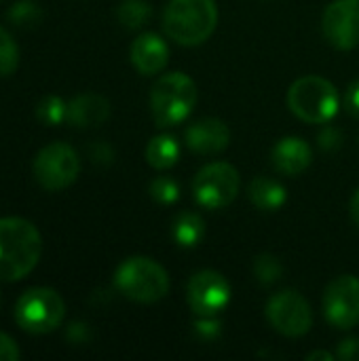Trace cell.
Returning a JSON list of instances; mask_svg holds the SVG:
<instances>
[{
	"label": "cell",
	"mask_w": 359,
	"mask_h": 361,
	"mask_svg": "<svg viewBox=\"0 0 359 361\" xmlns=\"http://www.w3.org/2000/svg\"><path fill=\"white\" fill-rule=\"evenodd\" d=\"M108 116H110V104L99 93H80L68 102L66 121L72 127H78V129L99 127L102 123L108 121Z\"/></svg>",
	"instance_id": "2e32d148"
},
{
	"label": "cell",
	"mask_w": 359,
	"mask_h": 361,
	"mask_svg": "<svg viewBox=\"0 0 359 361\" xmlns=\"http://www.w3.org/2000/svg\"><path fill=\"white\" fill-rule=\"evenodd\" d=\"M248 197L252 201V205L260 212H277L286 205L288 201V192L286 188L271 178H256L250 184Z\"/></svg>",
	"instance_id": "e0dca14e"
},
{
	"label": "cell",
	"mask_w": 359,
	"mask_h": 361,
	"mask_svg": "<svg viewBox=\"0 0 359 361\" xmlns=\"http://www.w3.org/2000/svg\"><path fill=\"white\" fill-rule=\"evenodd\" d=\"M150 15H152V8L146 0H123L116 8L118 21L129 30L142 27L150 19Z\"/></svg>",
	"instance_id": "ffe728a7"
},
{
	"label": "cell",
	"mask_w": 359,
	"mask_h": 361,
	"mask_svg": "<svg viewBox=\"0 0 359 361\" xmlns=\"http://www.w3.org/2000/svg\"><path fill=\"white\" fill-rule=\"evenodd\" d=\"M150 197L161 205H171L180 199V186L167 176H159L150 182Z\"/></svg>",
	"instance_id": "d4e9b609"
},
{
	"label": "cell",
	"mask_w": 359,
	"mask_h": 361,
	"mask_svg": "<svg viewBox=\"0 0 359 361\" xmlns=\"http://www.w3.org/2000/svg\"><path fill=\"white\" fill-rule=\"evenodd\" d=\"M322 30L326 40L341 51L359 47V2L334 0L322 17Z\"/></svg>",
	"instance_id": "7c38bea8"
},
{
	"label": "cell",
	"mask_w": 359,
	"mask_h": 361,
	"mask_svg": "<svg viewBox=\"0 0 359 361\" xmlns=\"http://www.w3.org/2000/svg\"><path fill=\"white\" fill-rule=\"evenodd\" d=\"M66 305L51 288H30L15 305V322L28 334H49L63 322Z\"/></svg>",
	"instance_id": "8992f818"
},
{
	"label": "cell",
	"mask_w": 359,
	"mask_h": 361,
	"mask_svg": "<svg viewBox=\"0 0 359 361\" xmlns=\"http://www.w3.org/2000/svg\"><path fill=\"white\" fill-rule=\"evenodd\" d=\"M324 315L330 326L339 330H351L359 324V279L353 275H341L332 279L324 292Z\"/></svg>",
	"instance_id": "30bf717a"
},
{
	"label": "cell",
	"mask_w": 359,
	"mask_h": 361,
	"mask_svg": "<svg viewBox=\"0 0 359 361\" xmlns=\"http://www.w3.org/2000/svg\"><path fill=\"white\" fill-rule=\"evenodd\" d=\"M239 171L229 163H209L193 180V195L205 209L229 207L239 192Z\"/></svg>",
	"instance_id": "ba28073f"
},
{
	"label": "cell",
	"mask_w": 359,
	"mask_h": 361,
	"mask_svg": "<svg viewBox=\"0 0 359 361\" xmlns=\"http://www.w3.org/2000/svg\"><path fill=\"white\" fill-rule=\"evenodd\" d=\"M216 23V0H169L163 11L165 34L182 47L205 42L214 34Z\"/></svg>",
	"instance_id": "7a4b0ae2"
},
{
	"label": "cell",
	"mask_w": 359,
	"mask_h": 361,
	"mask_svg": "<svg viewBox=\"0 0 359 361\" xmlns=\"http://www.w3.org/2000/svg\"><path fill=\"white\" fill-rule=\"evenodd\" d=\"M17 66H19L17 42L13 40V36L4 27H0V78L15 74Z\"/></svg>",
	"instance_id": "7402d4cb"
},
{
	"label": "cell",
	"mask_w": 359,
	"mask_h": 361,
	"mask_svg": "<svg viewBox=\"0 0 359 361\" xmlns=\"http://www.w3.org/2000/svg\"><path fill=\"white\" fill-rule=\"evenodd\" d=\"M114 288L133 302L152 305L167 296L169 277L159 262L146 256H133L116 269Z\"/></svg>",
	"instance_id": "277c9868"
},
{
	"label": "cell",
	"mask_w": 359,
	"mask_h": 361,
	"mask_svg": "<svg viewBox=\"0 0 359 361\" xmlns=\"http://www.w3.org/2000/svg\"><path fill=\"white\" fill-rule=\"evenodd\" d=\"M358 2H359V0H358Z\"/></svg>",
	"instance_id": "d6a6232c"
},
{
	"label": "cell",
	"mask_w": 359,
	"mask_h": 361,
	"mask_svg": "<svg viewBox=\"0 0 359 361\" xmlns=\"http://www.w3.org/2000/svg\"><path fill=\"white\" fill-rule=\"evenodd\" d=\"M66 114H68V104L57 95H47L36 106V118L49 127H55L61 121H66Z\"/></svg>",
	"instance_id": "44dd1931"
},
{
	"label": "cell",
	"mask_w": 359,
	"mask_h": 361,
	"mask_svg": "<svg viewBox=\"0 0 359 361\" xmlns=\"http://www.w3.org/2000/svg\"><path fill=\"white\" fill-rule=\"evenodd\" d=\"M307 360H309V361H315V360L334 361V360H336V357H334V355H330V353H326V351H315V353L307 355Z\"/></svg>",
	"instance_id": "1f68e13d"
},
{
	"label": "cell",
	"mask_w": 359,
	"mask_h": 361,
	"mask_svg": "<svg viewBox=\"0 0 359 361\" xmlns=\"http://www.w3.org/2000/svg\"><path fill=\"white\" fill-rule=\"evenodd\" d=\"M6 17H8L15 25H19V27H28V25L32 27V25H36V23L40 21L42 11H40V6H38L36 2H32V0H19V2H15V4L8 8Z\"/></svg>",
	"instance_id": "603a6c76"
},
{
	"label": "cell",
	"mask_w": 359,
	"mask_h": 361,
	"mask_svg": "<svg viewBox=\"0 0 359 361\" xmlns=\"http://www.w3.org/2000/svg\"><path fill=\"white\" fill-rule=\"evenodd\" d=\"M184 140H186V146L195 154L209 157V154H218L226 150L231 142V131L226 123L220 118H201L186 129Z\"/></svg>",
	"instance_id": "4fadbf2b"
},
{
	"label": "cell",
	"mask_w": 359,
	"mask_h": 361,
	"mask_svg": "<svg viewBox=\"0 0 359 361\" xmlns=\"http://www.w3.org/2000/svg\"><path fill=\"white\" fill-rule=\"evenodd\" d=\"M311 159H313L311 146L296 135L279 140L271 152L273 167L284 176H300L311 165Z\"/></svg>",
	"instance_id": "9a60e30c"
},
{
	"label": "cell",
	"mask_w": 359,
	"mask_h": 361,
	"mask_svg": "<svg viewBox=\"0 0 359 361\" xmlns=\"http://www.w3.org/2000/svg\"><path fill=\"white\" fill-rule=\"evenodd\" d=\"M182 148L174 135H157L146 146V161L154 169H169L178 163Z\"/></svg>",
	"instance_id": "d6986e66"
},
{
	"label": "cell",
	"mask_w": 359,
	"mask_h": 361,
	"mask_svg": "<svg viewBox=\"0 0 359 361\" xmlns=\"http://www.w3.org/2000/svg\"><path fill=\"white\" fill-rule=\"evenodd\" d=\"M254 275H256V279H258L260 283L271 286V283H275V281L281 279L284 267H281V262H279L275 256L262 254V256H258V258L254 260Z\"/></svg>",
	"instance_id": "cb8c5ba5"
},
{
	"label": "cell",
	"mask_w": 359,
	"mask_h": 361,
	"mask_svg": "<svg viewBox=\"0 0 359 361\" xmlns=\"http://www.w3.org/2000/svg\"><path fill=\"white\" fill-rule=\"evenodd\" d=\"M336 87L322 76H303L288 91V108L305 123L324 125L339 112Z\"/></svg>",
	"instance_id": "5b68a950"
},
{
	"label": "cell",
	"mask_w": 359,
	"mask_h": 361,
	"mask_svg": "<svg viewBox=\"0 0 359 361\" xmlns=\"http://www.w3.org/2000/svg\"><path fill=\"white\" fill-rule=\"evenodd\" d=\"M167 61H169V47L159 34L146 32L133 40L131 63L140 74H144V76L159 74L167 66Z\"/></svg>",
	"instance_id": "5bb4252c"
},
{
	"label": "cell",
	"mask_w": 359,
	"mask_h": 361,
	"mask_svg": "<svg viewBox=\"0 0 359 361\" xmlns=\"http://www.w3.org/2000/svg\"><path fill=\"white\" fill-rule=\"evenodd\" d=\"M42 256L38 228L23 218H0V281L28 277Z\"/></svg>",
	"instance_id": "6da1fadb"
},
{
	"label": "cell",
	"mask_w": 359,
	"mask_h": 361,
	"mask_svg": "<svg viewBox=\"0 0 359 361\" xmlns=\"http://www.w3.org/2000/svg\"><path fill=\"white\" fill-rule=\"evenodd\" d=\"M343 104H345V110H347L351 116H359V78L358 80H353V82L347 87Z\"/></svg>",
	"instance_id": "f1b7e54d"
},
{
	"label": "cell",
	"mask_w": 359,
	"mask_h": 361,
	"mask_svg": "<svg viewBox=\"0 0 359 361\" xmlns=\"http://www.w3.org/2000/svg\"><path fill=\"white\" fill-rule=\"evenodd\" d=\"M351 218H353V222L359 226V188L355 190L353 199H351Z\"/></svg>",
	"instance_id": "4dcf8cb0"
},
{
	"label": "cell",
	"mask_w": 359,
	"mask_h": 361,
	"mask_svg": "<svg viewBox=\"0 0 359 361\" xmlns=\"http://www.w3.org/2000/svg\"><path fill=\"white\" fill-rule=\"evenodd\" d=\"M320 146L324 150H336L343 146V133L336 127H324V131L320 133Z\"/></svg>",
	"instance_id": "484cf974"
},
{
	"label": "cell",
	"mask_w": 359,
	"mask_h": 361,
	"mask_svg": "<svg viewBox=\"0 0 359 361\" xmlns=\"http://www.w3.org/2000/svg\"><path fill=\"white\" fill-rule=\"evenodd\" d=\"M21 353H19L17 343L8 334L0 332V361H17Z\"/></svg>",
	"instance_id": "4316f807"
},
{
	"label": "cell",
	"mask_w": 359,
	"mask_h": 361,
	"mask_svg": "<svg viewBox=\"0 0 359 361\" xmlns=\"http://www.w3.org/2000/svg\"><path fill=\"white\" fill-rule=\"evenodd\" d=\"M32 171L36 182L44 190H63L76 182L80 173V159L72 146L63 142H53L38 150L32 163Z\"/></svg>",
	"instance_id": "52a82bcc"
},
{
	"label": "cell",
	"mask_w": 359,
	"mask_h": 361,
	"mask_svg": "<svg viewBox=\"0 0 359 361\" xmlns=\"http://www.w3.org/2000/svg\"><path fill=\"white\" fill-rule=\"evenodd\" d=\"M91 157H93V161H97V163H104V159L110 163V159H112L114 154H112V150H110L108 146H104V144H97L95 148H91Z\"/></svg>",
	"instance_id": "f546056e"
},
{
	"label": "cell",
	"mask_w": 359,
	"mask_h": 361,
	"mask_svg": "<svg viewBox=\"0 0 359 361\" xmlns=\"http://www.w3.org/2000/svg\"><path fill=\"white\" fill-rule=\"evenodd\" d=\"M197 104V85L184 72H169L154 80L150 89V112L159 127L184 123Z\"/></svg>",
	"instance_id": "3957f363"
},
{
	"label": "cell",
	"mask_w": 359,
	"mask_h": 361,
	"mask_svg": "<svg viewBox=\"0 0 359 361\" xmlns=\"http://www.w3.org/2000/svg\"><path fill=\"white\" fill-rule=\"evenodd\" d=\"M171 237L180 247H197L205 237V222L195 212H182L171 224Z\"/></svg>",
	"instance_id": "ac0fdd59"
},
{
	"label": "cell",
	"mask_w": 359,
	"mask_h": 361,
	"mask_svg": "<svg viewBox=\"0 0 359 361\" xmlns=\"http://www.w3.org/2000/svg\"><path fill=\"white\" fill-rule=\"evenodd\" d=\"M231 300V286L216 271H199L186 286V302L199 317H216Z\"/></svg>",
	"instance_id": "8fae6325"
},
{
	"label": "cell",
	"mask_w": 359,
	"mask_h": 361,
	"mask_svg": "<svg viewBox=\"0 0 359 361\" xmlns=\"http://www.w3.org/2000/svg\"><path fill=\"white\" fill-rule=\"evenodd\" d=\"M269 324L284 336H305L311 330L313 313L303 294L296 290H284L267 302Z\"/></svg>",
	"instance_id": "9c48e42d"
},
{
	"label": "cell",
	"mask_w": 359,
	"mask_h": 361,
	"mask_svg": "<svg viewBox=\"0 0 359 361\" xmlns=\"http://www.w3.org/2000/svg\"><path fill=\"white\" fill-rule=\"evenodd\" d=\"M336 357L343 361H359V338H347L336 347Z\"/></svg>",
	"instance_id": "83f0119b"
}]
</instances>
